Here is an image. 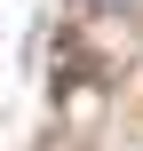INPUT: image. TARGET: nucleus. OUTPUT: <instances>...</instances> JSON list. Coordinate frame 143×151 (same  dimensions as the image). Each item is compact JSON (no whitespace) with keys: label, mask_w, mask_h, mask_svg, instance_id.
<instances>
[{"label":"nucleus","mask_w":143,"mask_h":151,"mask_svg":"<svg viewBox=\"0 0 143 151\" xmlns=\"http://www.w3.org/2000/svg\"><path fill=\"white\" fill-rule=\"evenodd\" d=\"M88 8H143V0H88Z\"/></svg>","instance_id":"f257e3e1"}]
</instances>
